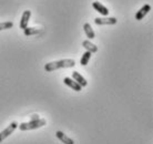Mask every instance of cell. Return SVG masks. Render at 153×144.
Here are the masks:
<instances>
[{
    "mask_svg": "<svg viewBox=\"0 0 153 144\" xmlns=\"http://www.w3.org/2000/svg\"><path fill=\"white\" fill-rule=\"evenodd\" d=\"M30 17H31L30 10L23 11L21 20H20V28H21V29H25V28H27L28 27V22H29V20H30Z\"/></svg>",
    "mask_w": 153,
    "mask_h": 144,
    "instance_id": "cell-9",
    "label": "cell"
},
{
    "mask_svg": "<svg viewBox=\"0 0 153 144\" xmlns=\"http://www.w3.org/2000/svg\"><path fill=\"white\" fill-rule=\"evenodd\" d=\"M82 46H83V48L87 50V51H89V52H91V53H94L98 51V47H97L94 43L90 42V40H84V41L82 42Z\"/></svg>",
    "mask_w": 153,
    "mask_h": 144,
    "instance_id": "cell-11",
    "label": "cell"
},
{
    "mask_svg": "<svg viewBox=\"0 0 153 144\" xmlns=\"http://www.w3.org/2000/svg\"><path fill=\"white\" fill-rule=\"evenodd\" d=\"M72 78H73V80L76 81V83H79L82 88H83V87H87V85H88V81L84 79L83 76H81V74L78 71H74V72H73V73H72Z\"/></svg>",
    "mask_w": 153,
    "mask_h": 144,
    "instance_id": "cell-10",
    "label": "cell"
},
{
    "mask_svg": "<svg viewBox=\"0 0 153 144\" xmlns=\"http://www.w3.org/2000/svg\"><path fill=\"white\" fill-rule=\"evenodd\" d=\"M40 32V30L39 29H37V28H25L23 29V34L25 36H27V37H29V36H33V34H37Z\"/></svg>",
    "mask_w": 153,
    "mask_h": 144,
    "instance_id": "cell-14",
    "label": "cell"
},
{
    "mask_svg": "<svg viewBox=\"0 0 153 144\" xmlns=\"http://www.w3.org/2000/svg\"><path fill=\"white\" fill-rule=\"evenodd\" d=\"M118 20L115 19L114 17H104V18H96L94 22L98 26H112L115 24Z\"/></svg>",
    "mask_w": 153,
    "mask_h": 144,
    "instance_id": "cell-4",
    "label": "cell"
},
{
    "mask_svg": "<svg viewBox=\"0 0 153 144\" xmlns=\"http://www.w3.org/2000/svg\"><path fill=\"white\" fill-rule=\"evenodd\" d=\"M46 120L45 119H37V120H30L29 122H25L18 125L20 131H30V130H37L39 128H42L46 125Z\"/></svg>",
    "mask_w": 153,
    "mask_h": 144,
    "instance_id": "cell-2",
    "label": "cell"
},
{
    "mask_svg": "<svg viewBox=\"0 0 153 144\" xmlns=\"http://www.w3.org/2000/svg\"><path fill=\"white\" fill-rule=\"evenodd\" d=\"M92 7L94 8V10H97L100 15L104 16V17L109 15V10H108V8L105 7V6H103L101 2H99V1H94V2L92 4Z\"/></svg>",
    "mask_w": 153,
    "mask_h": 144,
    "instance_id": "cell-6",
    "label": "cell"
},
{
    "mask_svg": "<svg viewBox=\"0 0 153 144\" xmlns=\"http://www.w3.org/2000/svg\"><path fill=\"white\" fill-rule=\"evenodd\" d=\"M150 10H151V6H150V4H144V6H143V7H142L138 12H137V15H135V19L142 20L146 15H148V13H149Z\"/></svg>",
    "mask_w": 153,
    "mask_h": 144,
    "instance_id": "cell-7",
    "label": "cell"
},
{
    "mask_svg": "<svg viewBox=\"0 0 153 144\" xmlns=\"http://www.w3.org/2000/svg\"><path fill=\"white\" fill-rule=\"evenodd\" d=\"M17 128H18V123H17V122H12V123H10V125H8L4 131H1V132H0V143L4 140H6L7 137H10L12 133L16 131Z\"/></svg>",
    "mask_w": 153,
    "mask_h": 144,
    "instance_id": "cell-3",
    "label": "cell"
},
{
    "mask_svg": "<svg viewBox=\"0 0 153 144\" xmlns=\"http://www.w3.org/2000/svg\"><path fill=\"white\" fill-rule=\"evenodd\" d=\"M76 65V61L73 59H62V60L53 61V62H49L46 63L45 65V70L47 72H52L58 69H67V68H73Z\"/></svg>",
    "mask_w": 153,
    "mask_h": 144,
    "instance_id": "cell-1",
    "label": "cell"
},
{
    "mask_svg": "<svg viewBox=\"0 0 153 144\" xmlns=\"http://www.w3.org/2000/svg\"><path fill=\"white\" fill-rule=\"evenodd\" d=\"M83 30L87 34V37H88L90 40L96 38V33H94V31L92 30V27L90 26V23H84L83 24Z\"/></svg>",
    "mask_w": 153,
    "mask_h": 144,
    "instance_id": "cell-12",
    "label": "cell"
},
{
    "mask_svg": "<svg viewBox=\"0 0 153 144\" xmlns=\"http://www.w3.org/2000/svg\"><path fill=\"white\" fill-rule=\"evenodd\" d=\"M37 119H39V115H32V117H31V120H37Z\"/></svg>",
    "mask_w": 153,
    "mask_h": 144,
    "instance_id": "cell-16",
    "label": "cell"
},
{
    "mask_svg": "<svg viewBox=\"0 0 153 144\" xmlns=\"http://www.w3.org/2000/svg\"><path fill=\"white\" fill-rule=\"evenodd\" d=\"M92 53L89 52V51H87V52H84L83 54H82V57H81L80 59V65H87L89 63V61H90V58H91Z\"/></svg>",
    "mask_w": 153,
    "mask_h": 144,
    "instance_id": "cell-13",
    "label": "cell"
},
{
    "mask_svg": "<svg viewBox=\"0 0 153 144\" xmlns=\"http://www.w3.org/2000/svg\"><path fill=\"white\" fill-rule=\"evenodd\" d=\"M13 27V23L11 21H6V22L0 23V31L1 30H7V29H11Z\"/></svg>",
    "mask_w": 153,
    "mask_h": 144,
    "instance_id": "cell-15",
    "label": "cell"
},
{
    "mask_svg": "<svg viewBox=\"0 0 153 144\" xmlns=\"http://www.w3.org/2000/svg\"><path fill=\"white\" fill-rule=\"evenodd\" d=\"M56 137L61 141L63 144H74V141H73L71 137H68L67 134H65L63 132H61V131H57V132H56Z\"/></svg>",
    "mask_w": 153,
    "mask_h": 144,
    "instance_id": "cell-8",
    "label": "cell"
},
{
    "mask_svg": "<svg viewBox=\"0 0 153 144\" xmlns=\"http://www.w3.org/2000/svg\"><path fill=\"white\" fill-rule=\"evenodd\" d=\"M63 82H65V85H68V87L71 88L72 90H74V91H76V92L81 91V89H82V87H81L80 84L76 83L74 80H72L71 78H68V76L63 79Z\"/></svg>",
    "mask_w": 153,
    "mask_h": 144,
    "instance_id": "cell-5",
    "label": "cell"
}]
</instances>
